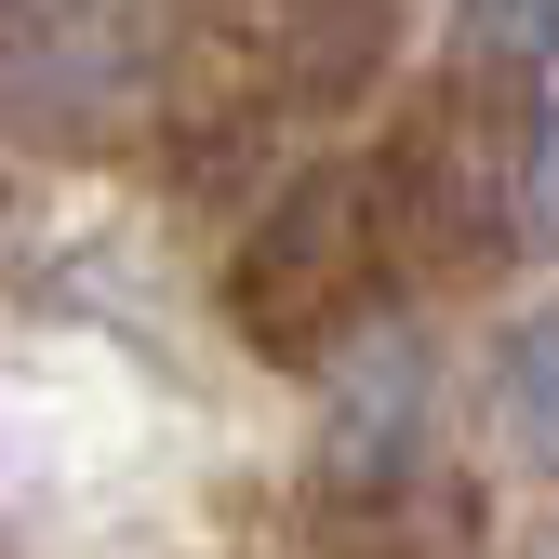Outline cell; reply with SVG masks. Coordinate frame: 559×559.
I'll return each instance as SVG.
<instances>
[{
  "mask_svg": "<svg viewBox=\"0 0 559 559\" xmlns=\"http://www.w3.org/2000/svg\"><path fill=\"white\" fill-rule=\"evenodd\" d=\"M294 559H479V507L453 479L400 466V479H333V507Z\"/></svg>",
  "mask_w": 559,
  "mask_h": 559,
  "instance_id": "277c9868",
  "label": "cell"
},
{
  "mask_svg": "<svg viewBox=\"0 0 559 559\" xmlns=\"http://www.w3.org/2000/svg\"><path fill=\"white\" fill-rule=\"evenodd\" d=\"M520 160L533 133L507 107V81H440L427 107H400V133H373V214H386V266L400 280H479L520 240Z\"/></svg>",
  "mask_w": 559,
  "mask_h": 559,
  "instance_id": "6da1fadb",
  "label": "cell"
},
{
  "mask_svg": "<svg viewBox=\"0 0 559 559\" xmlns=\"http://www.w3.org/2000/svg\"><path fill=\"white\" fill-rule=\"evenodd\" d=\"M160 53H174V0H0V107L53 147L147 107Z\"/></svg>",
  "mask_w": 559,
  "mask_h": 559,
  "instance_id": "3957f363",
  "label": "cell"
},
{
  "mask_svg": "<svg viewBox=\"0 0 559 559\" xmlns=\"http://www.w3.org/2000/svg\"><path fill=\"white\" fill-rule=\"evenodd\" d=\"M453 40L493 67H533V53H559V0H453Z\"/></svg>",
  "mask_w": 559,
  "mask_h": 559,
  "instance_id": "8992f818",
  "label": "cell"
},
{
  "mask_svg": "<svg viewBox=\"0 0 559 559\" xmlns=\"http://www.w3.org/2000/svg\"><path fill=\"white\" fill-rule=\"evenodd\" d=\"M507 440L533 466H559V294L507 333Z\"/></svg>",
  "mask_w": 559,
  "mask_h": 559,
  "instance_id": "5b68a950",
  "label": "cell"
},
{
  "mask_svg": "<svg viewBox=\"0 0 559 559\" xmlns=\"http://www.w3.org/2000/svg\"><path fill=\"white\" fill-rule=\"evenodd\" d=\"M386 280H400V266H386L373 174H360V160H320L307 187H280V214L240 240L227 307H240V333L266 346V360H333V346L373 320Z\"/></svg>",
  "mask_w": 559,
  "mask_h": 559,
  "instance_id": "7a4b0ae2",
  "label": "cell"
},
{
  "mask_svg": "<svg viewBox=\"0 0 559 559\" xmlns=\"http://www.w3.org/2000/svg\"><path fill=\"white\" fill-rule=\"evenodd\" d=\"M520 214H533V227L559 240V133H546V147H533V160H520Z\"/></svg>",
  "mask_w": 559,
  "mask_h": 559,
  "instance_id": "52a82bcc",
  "label": "cell"
}]
</instances>
